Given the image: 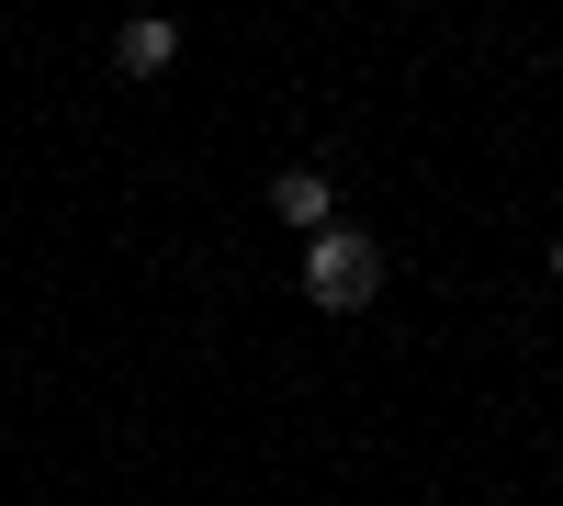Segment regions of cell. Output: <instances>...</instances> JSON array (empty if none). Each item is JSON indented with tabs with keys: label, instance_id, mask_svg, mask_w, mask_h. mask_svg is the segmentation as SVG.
<instances>
[{
	"label": "cell",
	"instance_id": "obj_1",
	"mask_svg": "<svg viewBox=\"0 0 563 506\" xmlns=\"http://www.w3.org/2000/svg\"><path fill=\"white\" fill-rule=\"evenodd\" d=\"M305 293L327 315H361L372 293H384V259H372V237H350V225H327V237L305 248Z\"/></svg>",
	"mask_w": 563,
	"mask_h": 506
},
{
	"label": "cell",
	"instance_id": "obj_2",
	"mask_svg": "<svg viewBox=\"0 0 563 506\" xmlns=\"http://www.w3.org/2000/svg\"><path fill=\"white\" fill-rule=\"evenodd\" d=\"M327 203H339V192H327V169H282V180H271V214L305 225V237H327Z\"/></svg>",
	"mask_w": 563,
	"mask_h": 506
},
{
	"label": "cell",
	"instance_id": "obj_3",
	"mask_svg": "<svg viewBox=\"0 0 563 506\" xmlns=\"http://www.w3.org/2000/svg\"><path fill=\"white\" fill-rule=\"evenodd\" d=\"M113 57H124L135 79H158V68L180 57V34H169V23H124V45H113Z\"/></svg>",
	"mask_w": 563,
	"mask_h": 506
},
{
	"label": "cell",
	"instance_id": "obj_4",
	"mask_svg": "<svg viewBox=\"0 0 563 506\" xmlns=\"http://www.w3.org/2000/svg\"><path fill=\"white\" fill-rule=\"evenodd\" d=\"M552 282H563V248H552Z\"/></svg>",
	"mask_w": 563,
	"mask_h": 506
}]
</instances>
